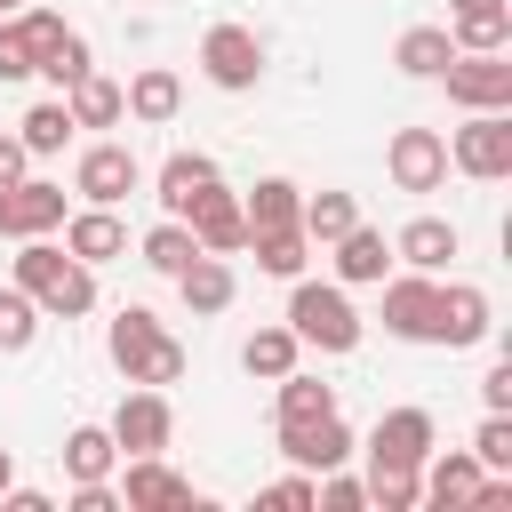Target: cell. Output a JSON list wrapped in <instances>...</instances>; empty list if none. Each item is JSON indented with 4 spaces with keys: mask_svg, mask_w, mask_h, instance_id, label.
<instances>
[{
    "mask_svg": "<svg viewBox=\"0 0 512 512\" xmlns=\"http://www.w3.org/2000/svg\"><path fill=\"white\" fill-rule=\"evenodd\" d=\"M384 168H392L400 192H440L448 184V136L440 128H400L384 144Z\"/></svg>",
    "mask_w": 512,
    "mask_h": 512,
    "instance_id": "30bf717a",
    "label": "cell"
},
{
    "mask_svg": "<svg viewBox=\"0 0 512 512\" xmlns=\"http://www.w3.org/2000/svg\"><path fill=\"white\" fill-rule=\"evenodd\" d=\"M104 352H112V368L128 376V384H176L184 376V344L160 328V312H144V304H120L112 312V336H104Z\"/></svg>",
    "mask_w": 512,
    "mask_h": 512,
    "instance_id": "7a4b0ae2",
    "label": "cell"
},
{
    "mask_svg": "<svg viewBox=\"0 0 512 512\" xmlns=\"http://www.w3.org/2000/svg\"><path fill=\"white\" fill-rule=\"evenodd\" d=\"M440 88L456 112H512V56L504 48H456L440 64Z\"/></svg>",
    "mask_w": 512,
    "mask_h": 512,
    "instance_id": "277c9868",
    "label": "cell"
},
{
    "mask_svg": "<svg viewBox=\"0 0 512 512\" xmlns=\"http://www.w3.org/2000/svg\"><path fill=\"white\" fill-rule=\"evenodd\" d=\"M384 288V328L400 344H432V312H440V272H400V280H376Z\"/></svg>",
    "mask_w": 512,
    "mask_h": 512,
    "instance_id": "8fae6325",
    "label": "cell"
},
{
    "mask_svg": "<svg viewBox=\"0 0 512 512\" xmlns=\"http://www.w3.org/2000/svg\"><path fill=\"white\" fill-rule=\"evenodd\" d=\"M248 248H256V272H272V280H296V272L312 264V240H304V224H280V232H248Z\"/></svg>",
    "mask_w": 512,
    "mask_h": 512,
    "instance_id": "f546056e",
    "label": "cell"
},
{
    "mask_svg": "<svg viewBox=\"0 0 512 512\" xmlns=\"http://www.w3.org/2000/svg\"><path fill=\"white\" fill-rule=\"evenodd\" d=\"M176 296H184V312H200V320H208V312H224V304H232V264L200 248V256L176 272Z\"/></svg>",
    "mask_w": 512,
    "mask_h": 512,
    "instance_id": "484cf974",
    "label": "cell"
},
{
    "mask_svg": "<svg viewBox=\"0 0 512 512\" xmlns=\"http://www.w3.org/2000/svg\"><path fill=\"white\" fill-rule=\"evenodd\" d=\"M264 504H288V512H296V504H312V472H288V480H272V488H264Z\"/></svg>",
    "mask_w": 512,
    "mask_h": 512,
    "instance_id": "60d3db41",
    "label": "cell"
},
{
    "mask_svg": "<svg viewBox=\"0 0 512 512\" xmlns=\"http://www.w3.org/2000/svg\"><path fill=\"white\" fill-rule=\"evenodd\" d=\"M488 336H496V304H488V288L448 280V288H440V312H432V344L464 352V344H488Z\"/></svg>",
    "mask_w": 512,
    "mask_h": 512,
    "instance_id": "7c38bea8",
    "label": "cell"
},
{
    "mask_svg": "<svg viewBox=\"0 0 512 512\" xmlns=\"http://www.w3.org/2000/svg\"><path fill=\"white\" fill-rule=\"evenodd\" d=\"M184 224H192V240H200L208 256H240V248H248V216H240V200H232L224 184H208V192L184 208Z\"/></svg>",
    "mask_w": 512,
    "mask_h": 512,
    "instance_id": "9a60e30c",
    "label": "cell"
},
{
    "mask_svg": "<svg viewBox=\"0 0 512 512\" xmlns=\"http://www.w3.org/2000/svg\"><path fill=\"white\" fill-rule=\"evenodd\" d=\"M128 464V480H120V504L128 512H168V504H192V480L184 472H168L160 456H120Z\"/></svg>",
    "mask_w": 512,
    "mask_h": 512,
    "instance_id": "e0dca14e",
    "label": "cell"
},
{
    "mask_svg": "<svg viewBox=\"0 0 512 512\" xmlns=\"http://www.w3.org/2000/svg\"><path fill=\"white\" fill-rule=\"evenodd\" d=\"M288 328H296L304 344H320V352H352V344H360L352 296H344L336 280H304V272H296V288H288Z\"/></svg>",
    "mask_w": 512,
    "mask_h": 512,
    "instance_id": "3957f363",
    "label": "cell"
},
{
    "mask_svg": "<svg viewBox=\"0 0 512 512\" xmlns=\"http://www.w3.org/2000/svg\"><path fill=\"white\" fill-rule=\"evenodd\" d=\"M8 280H16L48 320H80V312H96V264H80L72 248H56L48 232H32V240L16 248Z\"/></svg>",
    "mask_w": 512,
    "mask_h": 512,
    "instance_id": "6da1fadb",
    "label": "cell"
},
{
    "mask_svg": "<svg viewBox=\"0 0 512 512\" xmlns=\"http://www.w3.org/2000/svg\"><path fill=\"white\" fill-rule=\"evenodd\" d=\"M24 168H32V152H24V136H8V128H0V184H16Z\"/></svg>",
    "mask_w": 512,
    "mask_h": 512,
    "instance_id": "b9f144b4",
    "label": "cell"
},
{
    "mask_svg": "<svg viewBox=\"0 0 512 512\" xmlns=\"http://www.w3.org/2000/svg\"><path fill=\"white\" fill-rule=\"evenodd\" d=\"M416 488H424V504L464 512V504H472V488H480V456H472V448H432V456L416 464Z\"/></svg>",
    "mask_w": 512,
    "mask_h": 512,
    "instance_id": "2e32d148",
    "label": "cell"
},
{
    "mask_svg": "<svg viewBox=\"0 0 512 512\" xmlns=\"http://www.w3.org/2000/svg\"><path fill=\"white\" fill-rule=\"evenodd\" d=\"M448 8H488V0H448Z\"/></svg>",
    "mask_w": 512,
    "mask_h": 512,
    "instance_id": "f6af8a7d",
    "label": "cell"
},
{
    "mask_svg": "<svg viewBox=\"0 0 512 512\" xmlns=\"http://www.w3.org/2000/svg\"><path fill=\"white\" fill-rule=\"evenodd\" d=\"M120 104H128V120H144V128H168V120H176V104H184V80H176L168 64H144V72L120 88Z\"/></svg>",
    "mask_w": 512,
    "mask_h": 512,
    "instance_id": "44dd1931",
    "label": "cell"
},
{
    "mask_svg": "<svg viewBox=\"0 0 512 512\" xmlns=\"http://www.w3.org/2000/svg\"><path fill=\"white\" fill-rule=\"evenodd\" d=\"M16 136H24V152H32V160H48V152H64V136H72V112H64V96H48V104H32V112L16 120Z\"/></svg>",
    "mask_w": 512,
    "mask_h": 512,
    "instance_id": "e575fe53",
    "label": "cell"
},
{
    "mask_svg": "<svg viewBox=\"0 0 512 512\" xmlns=\"http://www.w3.org/2000/svg\"><path fill=\"white\" fill-rule=\"evenodd\" d=\"M8 488H16V456L0 448V496H8Z\"/></svg>",
    "mask_w": 512,
    "mask_h": 512,
    "instance_id": "ee69618b",
    "label": "cell"
},
{
    "mask_svg": "<svg viewBox=\"0 0 512 512\" xmlns=\"http://www.w3.org/2000/svg\"><path fill=\"white\" fill-rule=\"evenodd\" d=\"M104 432H112V448H120V456H160V448L176 440V408H168V392H160V384H136V392L112 408V424H104Z\"/></svg>",
    "mask_w": 512,
    "mask_h": 512,
    "instance_id": "52a82bcc",
    "label": "cell"
},
{
    "mask_svg": "<svg viewBox=\"0 0 512 512\" xmlns=\"http://www.w3.org/2000/svg\"><path fill=\"white\" fill-rule=\"evenodd\" d=\"M368 504L376 512H416L424 488H416V472H368Z\"/></svg>",
    "mask_w": 512,
    "mask_h": 512,
    "instance_id": "74e56055",
    "label": "cell"
},
{
    "mask_svg": "<svg viewBox=\"0 0 512 512\" xmlns=\"http://www.w3.org/2000/svg\"><path fill=\"white\" fill-rule=\"evenodd\" d=\"M456 56V40H448V24H408L400 40H392V64L408 72V80H440V64Z\"/></svg>",
    "mask_w": 512,
    "mask_h": 512,
    "instance_id": "4316f807",
    "label": "cell"
},
{
    "mask_svg": "<svg viewBox=\"0 0 512 512\" xmlns=\"http://www.w3.org/2000/svg\"><path fill=\"white\" fill-rule=\"evenodd\" d=\"M64 112H72V128H120V120H128L120 80H104V72H80V80L64 88Z\"/></svg>",
    "mask_w": 512,
    "mask_h": 512,
    "instance_id": "d4e9b609",
    "label": "cell"
},
{
    "mask_svg": "<svg viewBox=\"0 0 512 512\" xmlns=\"http://www.w3.org/2000/svg\"><path fill=\"white\" fill-rule=\"evenodd\" d=\"M32 72H40V80H56V96H64V88H72L80 72H96V56H88V40H80V32L64 24V32H56L48 48H40V64H32Z\"/></svg>",
    "mask_w": 512,
    "mask_h": 512,
    "instance_id": "836d02e7",
    "label": "cell"
},
{
    "mask_svg": "<svg viewBox=\"0 0 512 512\" xmlns=\"http://www.w3.org/2000/svg\"><path fill=\"white\" fill-rule=\"evenodd\" d=\"M328 248H336V288H376L384 264H392V240H384L376 224H352V232H336Z\"/></svg>",
    "mask_w": 512,
    "mask_h": 512,
    "instance_id": "ffe728a7",
    "label": "cell"
},
{
    "mask_svg": "<svg viewBox=\"0 0 512 512\" xmlns=\"http://www.w3.org/2000/svg\"><path fill=\"white\" fill-rule=\"evenodd\" d=\"M448 40L456 48H504L512 40V0H488V8H448Z\"/></svg>",
    "mask_w": 512,
    "mask_h": 512,
    "instance_id": "4dcf8cb0",
    "label": "cell"
},
{
    "mask_svg": "<svg viewBox=\"0 0 512 512\" xmlns=\"http://www.w3.org/2000/svg\"><path fill=\"white\" fill-rule=\"evenodd\" d=\"M64 248L80 264H112V256H128V224L112 208H80V216H64Z\"/></svg>",
    "mask_w": 512,
    "mask_h": 512,
    "instance_id": "7402d4cb",
    "label": "cell"
},
{
    "mask_svg": "<svg viewBox=\"0 0 512 512\" xmlns=\"http://www.w3.org/2000/svg\"><path fill=\"white\" fill-rule=\"evenodd\" d=\"M368 472H416L432 456V408H384L368 424Z\"/></svg>",
    "mask_w": 512,
    "mask_h": 512,
    "instance_id": "ba28073f",
    "label": "cell"
},
{
    "mask_svg": "<svg viewBox=\"0 0 512 512\" xmlns=\"http://www.w3.org/2000/svg\"><path fill=\"white\" fill-rule=\"evenodd\" d=\"M280 456H288L296 472H336V464L360 456V440L344 432V416H320V424H288V432H280Z\"/></svg>",
    "mask_w": 512,
    "mask_h": 512,
    "instance_id": "5bb4252c",
    "label": "cell"
},
{
    "mask_svg": "<svg viewBox=\"0 0 512 512\" xmlns=\"http://www.w3.org/2000/svg\"><path fill=\"white\" fill-rule=\"evenodd\" d=\"M192 256H200V240H192V224H184V216H160V224L144 232V264H152V272H168V280H176Z\"/></svg>",
    "mask_w": 512,
    "mask_h": 512,
    "instance_id": "d6a6232c",
    "label": "cell"
},
{
    "mask_svg": "<svg viewBox=\"0 0 512 512\" xmlns=\"http://www.w3.org/2000/svg\"><path fill=\"white\" fill-rule=\"evenodd\" d=\"M0 504H8V512H48V496H40V488H8Z\"/></svg>",
    "mask_w": 512,
    "mask_h": 512,
    "instance_id": "7bdbcfd3",
    "label": "cell"
},
{
    "mask_svg": "<svg viewBox=\"0 0 512 512\" xmlns=\"http://www.w3.org/2000/svg\"><path fill=\"white\" fill-rule=\"evenodd\" d=\"M40 320H48V312H40V304H32V296L8 280V288H0V352H32Z\"/></svg>",
    "mask_w": 512,
    "mask_h": 512,
    "instance_id": "d590c367",
    "label": "cell"
},
{
    "mask_svg": "<svg viewBox=\"0 0 512 512\" xmlns=\"http://www.w3.org/2000/svg\"><path fill=\"white\" fill-rule=\"evenodd\" d=\"M296 208H304V192L288 184V176H264L248 200H240V216H248V232H280V224H296Z\"/></svg>",
    "mask_w": 512,
    "mask_h": 512,
    "instance_id": "1f68e13d",
    "label": "cell"
},
{
    "mask_svg": "<svg viewBox=\"0 0 512 512\" xmlns=\"http://www.w3.org/2000/svg\"><path fill=\"white\" fill-rule=\"evenodd\" d=\"M296 224H304V240H312V248H328L336 232H352V224H360V200H352V192H304Z\"/></svg>",
    "mask_w": 512,
    "mask_h": 512,
    "instance_id": "f1b7e54d",
    "label": "cell"
},
{
    "mask_svg": "<svg viewBox=\"0 0 512 512\" xmlns=\"http://www.w3.org/2000/svg\"><path fill=\"white\" fill-rule=\"evenodd\" d=\"M56 456H64V480H72V488H80V480H112V472H120V448H112V432H104V424H72Z\"/></svg>",
    "mask_w": 512,
    "mask_h": 512,
    "instance_id": "cb8c5ba5",
    "label": "cell"
},
{
    "mask_svg": "<svg viewBox=\"0 0 512 512\" xmlns=\"http://www.w3.org/2000/svg\"><path fill=\"white\" fill-rule=\"evenodd\" d=\"M0 80H32V40L16 16H0Z\"/></svg>",
    "mask_w": 512,
    "mask_h": 512,
    "instance_id": "f35d334b",
    "label": "cell"
},
{
    "mask_svg": "<svg viewBox=\"0 0 512 512\" xmlns=\"http://www.w3.org/2000/svg\"><path fill=\"white\" fill-rule=\"evenodd\" d=\"M472 456H480V472H512V416H504V408H488V416H480Z\"/></svg>",
    "mask_w": 512,
    "mask_h": 512,
    "instance_id": "8d00e7d4",
    "label": "cell"
},
{
    "mask_svg": "<svg viewBox=\"0 0 512 512\" xmlns=\"http://www.w3.org/2000/svg\"><path fill=\"white\" fill-rule=\"evenodd\" d=\"M320 416H336V384H320V376L288 368V376L272 384V424L288 432V424H320Z\"/></svg>",
    "mask_w": 512,
    "mask_h": 512,
    "instance_id": "603a6c76",
    "label": "cell"
},
{
    "mask_svg": "<svg viewBox=\"0 0 512 512\" xmlns=\"http://www.w3.org/2000/svg\"><path fill=\"white\" fill-rule=\"evenodd\" d=\"M448 168H464L472 184H504L512 176V112H464V128L448 136Z\"/></svg>",
    "mask_w": 512,
    "mask_h": 512,
    "instance_id": "5b68a950",
    "label": "cell"
},
{
    "mask_svg": "<svg viewBox=\"0 0 512 512\" xmlns=\"http://www.w3.org/2000/svg\"><path fill=\"white\" fill-rule=\"evenodd\" d=\"M16 8H24V0H0V16H16Z\"/></svg>",
    "mask_w": 512,
    "mask_h": 512,
    "instance_id": "bcb514c9",
    "label": "cell"
},
{
    "mask_svg": "<svg viewBox=\"0 0 512 512\" xmlns=\"http://www.w3.org/2000/svg\"><path fill=\"white\" fill-rule=\"evenodd\" d=\"M464 240H456V224L448 216H408L400 232H392V256L408 264V272H448V256H456Z\"/></svg>",
    "mask_w": 512,
    "mask_h": 512,
    "instance_id": "d6986e66",
    "label": "cell"
},
{
    "mask_svg": "<svg viewBox=\"0 0 512 512\" xmlns=\"http://www.w3.org/2000/svg\"><path fill=\"white\" fill-rule=\"evenodd\" d=\"M296 360H304V336H296L288 320H280V328H256V336L240 344V368H248V376H264V384H280Z\"/></svg>",
    "mask_w": 512,
    "mask_h": 512,
    "instance_id": "83f0119b",
    "label": "cell"
},
{
    "mask_svg": "<svg viewBox=\"0 0 512 512\" xmlns=\"http://www.w3.org/2000/svg\"><path fill=\"white\" fill-rule=\"evenodd\" d=\"M136 184H144V160H136L128 144H88L80 168H72V192H80L88 208H120Z\"/></svg>",
    "mask_w": 512,
    "mask_h": 512,
    "instance_id": "9c48e42d",
    "label": "cell"
},
{
    "mask_svg": "<svg viewBox=\"0 0 512 512\" xmlns=\"http://www.w3.org/2000/svg\"><path fill=\"white\" fill-rule=\"evenodd\" d=\"M208 184H224L208 152H168V160H160V176H152V200H160V216H184Z\"/></svg>",
    "mask_w": 512,
    "mask_h": 512,
    "instance_id": "ac0fdd59",
    "label": "cell"
},
{
    "mask_svg": "<svg viewBox=\"0 0 512 512\" xmlns=\"http://www.w3.org/2000/svg\"><path fill=\"white\" fill-rule=\"evenodd\" d=\"M200 72L216 80V88H256L264 80V32L256 24H208L200 32Z\"/></svg>",
    "mask_w": 512,
    "mask_h": 512,
    "instance_id": "8992f818",
    "label": "cell"
},
{
    "mask_svg": "<svg viewBox=\"0 0 512 512\" xmlns=\"http://www.w3.org/2000/svg\"><path fill=\"white\" fill-rule=\"evenodd\" d=\"M480 408H504V416H512V352H504V360L480 376Z\"/></svg>",
    "mask_w": 512,
    "mask_h": 512,
    "instance_id": "ab89813d",
    "label": "cell"
},
{
    "mask_svg": "<svg viewBox=\"0 0 512 512\" xmlns=\"http://www.w3.org/2000/svg\"><path fill=\"white\" fill-rule=\"evenodd\" d=\"M56 224H64V184H48V176L0 184V240H32V232H56Z\"/></svg>",
    "mask_w": 512,
    "mask_h": 512,
    "instance_id": "4fadbf2b",
    "label": "cell"
}]
</instances>
